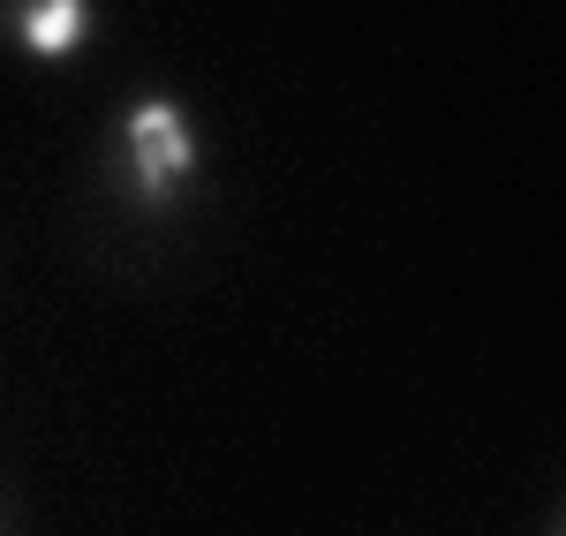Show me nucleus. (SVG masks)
Returning <instances> with one entry per match:
<instances>
[{
  "instance_id": "obj_2",
  "label": "nucleus",
  "mask_w": 566,
  "mask_h": 536,
  "mask_svg": "<svg viewBox=\"0 0 566 536\" xmlns=\"http://www.w3.org/2000/svg\"><path fill=\"white\" fill-rule=\"evenodd\" d=\"M8 31H15V45H23L31 61H69V53L91 45L98 8H91V0H15Z\"/></svg>"
},
{
  "instance_id": "obj_1",
  "label": "nucleus",
  "mask_w": 566,
  "mask_h": 536,
  "mask_svg": "<svg viewBox=\"0 0 566 536\" xmlns=\"http://www.w3.org/2000/svg\"><path fill=\"white\" fill-rule=\"evenodd\" d=\"M197 129L175 98H136L122 114V181L144 212H175L181 189L197 181Z\"/></svg>"
}]
</instances>
